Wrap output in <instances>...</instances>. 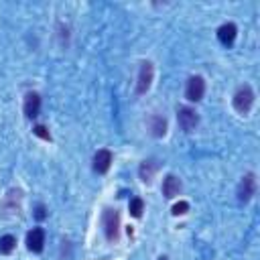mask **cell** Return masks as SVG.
I'll return each mask as SVG.
<instances>
[{
	"instance_id": "1",
	"label": "cell",
	"mask_w": 260,
	"mask_h": 260,
	"mask_svg": "<svg viewBox=\"0 0 260 260\" xmlns=\"http://www.w3.org/2000/svg\"><path fill=\"white\" fill-rule=\"evenodd\" d=\"M254 104V91L250 85H242L238 87V91L234 93V108L238 114H248L252 110Z\"/></svg>"
},
{
	"instance_id": "2",
	"label": "cell",
	"mask_w": 260,
	"mask_h": 260,
	"mask_svg": "<svg viewBox=\"0 0 260 260\" xmlns=\"http://www.w3.org/2000/svg\"><path fill=\"white\" fill-rule=\"evenodd\" d=\"M102 221H104L106 238H108L110 242L118 240V232H120V213H118L116 209H110V207H108V209H104Z\"/></svg>"
},
{
	"instance_id": "3",
	"label": "cell",
	"mask_w": 260,
	"mask_h": 260,
	"mask_svg": "<svg viewBox=\"0 0 260 260\" xmlns=\"http://www.w3.org/2000/svg\"><path fill=\"white\" fill-rule=\"evenodd\" d=\"M203 93H205V81H203V77H201V75L189 77L187 87H185L187 100H189V102H199V100L203 98Z\"/></svg>"
},
{
	"instance_id": "4",
	"label": "cell",
	"mask_w": 260,
	"mask_h": 260,
	"mask_svg": "<svg viewBox=\"0 0 260 260\" xmlns=\"http://www.w3.org/2000/svg\"><path fill=\"white\" fill-rule=\"evenodd\" d=\"M179 124H181V128H183L185 132H191V130H195V126L199 124V114H197L193 108L183 106V108H179Z\"/></svg>"
},
{
	"instance_id": "5",
	"label": "cell",
	"mask_w": 260,
	"mask_h": 260,
	"mask_svg": "<svg viewBox=\"0 0 260 260\" xmlns=\"http://www.w3.org/2000/svg\"><path fill=\"white\" fill-rule=\"evenodd\" d=\"M152 73H154L152 63H150V61H142V63H140V71H138V83H136V91H138V93H144V91L150 87V83H152Z\"/></svg>"
},
{
	"instance_id": "6",
	"label": "cell",
	"mask_w": 260,
	"mask_h": 260,
	"mask_svg": "<svg viewBox=\"0 0 260 260\" xmlns=\"http://www.w3.org/2000/svg\"><path fill=\"white\" fill-rule=\"evenodd\" d=\"M254 191H256V177H254V173H246L240 181V187H238L240 201H250Z\"/></svg>"
},
{
	"instance_id": "7",
	"label": "cell",
	"mask_w": 260,
	"mask_h": 260,
	"mask_svg": "<svg viewBox=\"0 0 260 260\" xmlns=\"http://www.w3.org/2000/svg\"><path fill=\"white\" fill-rule=\"evenodd\" d=\"M43 246H45V232L41 228H32L28 234H26V248L30 252H43Z\"/></svg>"
},
{
	"instance_id": "8",
	"label": "cell",
	"mask_w": 260,
	"mask_h": 260,
	"mask_svg": "<svg viewBox=\"0 0 260 260\" xmlns=\"http://www.w3.org/2000/svg\"><path fill=\"white\" fill-rule=\"evenodd\" d=\"M110 165H112V152L108 148H102L93 154V171L95 173H108Z\"/></svg>"
},
{
	"instance_id": "9",
	"label": "cell",
	"mask_w": 260,
	"mask_h": 260,
	"mask_svg": "<svg viewBox=\"0 0 260 260\" xmlns=\"http://www.w3.org/2000/svg\"><path fill=\"white\" fill-rule=\"evenodd\" d=\"M236 24L234 22H225V24H221L219 28H217V39H219V43L221 45H225V47H230L234 41H236Z\"/></svg>"
},
{
	"instance_id": "10",
	"label": "cell",
	"mask_w": 260,
	"mask_h": 260,
	"mask_svg": "<svg viewBox=\"0 0 260 260\" xmlns=\"http://www.w3.org/2000/svg\"><path fill=\"white\" fill-rule=\"evenodd\" d=\"M39 110H41V98H39V93H35V91L26 93V98H24V116L26 118H35L39 114Z\"/></svg>"
},
{
	"instance_id": "11",
	"label": "cell",
	"mask_w": 260,
	"mask_h": 260,
	"mask_svg": "<svg viewBox=\"0 0 260 260\" xmlns=\"http://www.w3.org/2000/svg\"><path fill=\"white\" fill-rule=\"evenodd\" d=\"M179 191H181V181L175 175H167L165 181H162V193H165V197L171 199V197L179 195Z\"/></svg>"
},
{
	"instance_id": "12",
	"label": "cell",
	"mask_w": 260,
	"mask_h": 260,
	"mask_svg": "<svg viewBox=\"0 0 260 260\" xmlns=\"http://www.w3.org/2000/svg\"><path fill=\"white\" fill-rule=\"evenodd\" d=\"M148 128H150V134H152V136L160 138V136H165V132H167V120H165L162 116H152V118L148 120Z\"/></svg>"
},
{
	"instance_id": "13",
	"label": "cell",
	"mask_w": 260,
	"mask_h": 260,
	"mask_svg": "<svg viewBox=\"0 0 260 260\" xmlns=\"http://www.w3.org/2000/svg\"><path fill=\"white\" fill-rule=\"evenodd\" d=\"M156 169H158L156 160H144V162L140 165V169H138L140 179H142L144 183H150V181H152V177H154V173H156Z\"/></svg>"
},
{
	"instance_id": "14",
	"label": "cell",
	"mask_w": 260,
	"mask_h": 260,
	"mask_svg": "<svg viewBox=\"0 0 260 260\" xmlns=\"http://www.w3.org/2000/svg\"><path fill=\"white\" fill-rule=\"evenodd\" d=\"M14 248H16V238L14 236L6 234V236L0 238V254H10Z\"/></svg>"
},
{
	"instance_id": "15",
	"label": "cell",
	"mask_w": 260,
	"mask_h": 260,
	"mask_svg": "<svg viewBox=\"0 0 260 260\" xmlns=\"http://www.w3.org/2000/svg\"><path fill=\"white\" fill-rule=\"evenodd\" d=\"M128 209H130V215L140 217V215H142V209H144V201H142L140 197H132V199H130V205H128Z\"/></svg>"
},
{
	"instance_id": "16",
	"label": "cell",
	"mask_w": 260,
	"mask_h": 260,
	"mask_svg": "<svg viewBox=\"0 0 260 260\" xmlns=\"http://www.w3.org/2000/svg\"><path fill=\"white\" fill-rule=\"evenodd\" d=\"M32 132H35L39 138H43V140H51V134H49V130H47L45 126H41V124H39V126H35V128H32Z\"/></svg>"
},
{
	"instance_id": "17",
	"label": "cell",
	"mask_w": 260,
	"mask_h": 260,
	"mask_svg": "<svg viewBox=\"0 0 260 260\" xmlns=\"http://www.w3.org/2000/svg\"><path fill=\"white\" fill-rule=\"evenodd\" d=\"M187 209H189V203H187V201H179V203L173 205V213H175V215H183Z\"/></svg>"
},
{
	"instance_id": "18",
	"label": "cell",
	"mask_w": 260,
	"mask_h": 260,
	"mask_svg": "<svg viewBox=\"0 0 260 260\" xmlns=\"http://www.w3.org/2000/svg\"><path fill=\"white\" fill-rule=\"evenodd\" d=\"M45 215H47V209H45V205H37L35 217H37V219H45Z\"/></svg>"
}]
</instances>
